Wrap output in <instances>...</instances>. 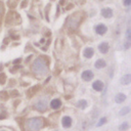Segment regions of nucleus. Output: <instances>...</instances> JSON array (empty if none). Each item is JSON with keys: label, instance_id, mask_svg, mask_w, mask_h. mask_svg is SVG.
Segmentation results:
<instances>
[{"label": "nucleus", "instance_id": "nucleus-1", "mask_svg": "<svg viewBox=\"0 0 131 131\" xmlns=\"http://www.w3.org/2000/svg\"><path fill=\"white\" fill-rule=\"evenodd\" d=\"M33 71L38 75H43L47 72V62L43 56L37 58L33 63Z\"/></svg>", "mask_w": 131, "mask_h": 131}, {"label": "nucleus", "instance_id": "nucleus-2", "mask_svg": "<svg viewBox=\"0 0 131 131\" xmlns=\"http://www.w3.org/2000/svg\"><path fill=\"white\" fill-rule=\"evenodd\" d=\"M43 126V120L41 118H32L27 121V128L30 131H38Z\"/></svg>", "mask_w": 131, "mask_h": 131}, {"label": "nucleus", "instance_id": "nucleus-3", "mask_svg": "<svg viewBox=\"0 0 131 131\" xmlns=\"http://www.w3.org/2000/svg\"><path fill=\"white\" fill-rule=\"evenodd\" d=\"M79 13H76V14H73L71 15L68 20H67V26L69 29L71 30H76L80 24V20H81V16H78Z\"/></svg>", "mask_w": 131, "mask_h": 131}, {"label": "nucleus", "instance_id": "nucleus-4", "mask_svg": "<svg viewBox=\"0 0 131 131\" xmlns=\"http://www.w3.org/2000/svg\"><path fill=\"white\" fill-rule=\"evenodd\" d=\"M35 107H36V110H38L39 112H44V111L46 110V107H47V99H46V98H41V99H39V100L36 102Z\"/></svg>", "mask_w": 131, "mask_h": 131}, {"label": "nucleus", "instance_id": "nucleus-5", "mask_svg": "<svg viewBox=\"0 0 131 131\" xmlns=\"http://www.w3.org/2000/svg\"><path fill=\"white\" fill-rule=\"evenodd\" d=\"M92 78H93V73H92L91 71L87 70V71H84V72L82 73V79H83V80H85V81H90Z\"/></svg>", "mask_w": 131, "mask_h": 131}, {"label": "nucleus", "instance_id": "nucleus-6", "mask_svg": "<svg viewBox=\"0 0 131 131\" xmlns=\"http://www.w3.org/2000/svg\"><path fill=\"white\" fill-rule=\"evenodd\" d=\"M106 27L104 26V25H102V24H100V25H98L96 28H95V31H96V33L97 34H99V35H103L105 32H106Z\"/></svg>", "mask_w": 131, "mask_h": 131}, {"label": "nucleus", "instance_id": "nucleus-7", "mask_svg": "<svg viewBox=\"0 0 131 131\" xmlns=\"http://www.w3.org/2000/svg\"><path fill=\"white\" fill-rule=\"evenodd\" d=\"M92 87H93V89H94V90L101 91V90H102V88H103V83H102L101 81L97 80V81H95V82L92 84Z\"/></svg>", "mask_w": 131, "mask_h": 131}, {"label": "nucleus", "instance_id": "nucleus-8", "mask_svg": "<svg viewBox=\"0 0 131 131\" xmlns=\"http://www.w3.org/2000/svg\"><path fill=\"white\" fill-rule=\"evenodd\" d=\"M101 14L103 17H112L113 16V10L111 8H103L101 10Z\"/></svg>", "mask_w": 131, "mask_h": 131}, {"label": "nucleus", "instance_id": "nucleus-9", "mask_svg": "<svg viewBox=\"0 0 131 131\" xmlns=\"http://www.w3.org/2000/svg\"><path fill=\"white\" fill-rule=\"evenodd\" d=\"M98 49H99V51H100L101 53H106V52L108 51V44H107L106 42H102V43L99 44Z\"/></svg>", "mask_w": 131, "mask_h": 131}, {"label": "nucleus", "instance_id": "nucleus-10", "mask_svg": "<svg viewBox=\"0 0 131 131\" xmlns=\"http://www.w3.org/2000/svg\"><path fill=\"white\" fill-rule=\"evenodd\" d=\"M83 54H84V56H85L86 58H90V57H92V55L94 54V51H93V49H92L91 47H87V48L84 49Z\"/></svg>", "mask_w": 131, "mask_h": 131}, {"label": "nucleus", "instance_id": "nucleus-11", "mask_svg": "<svg viewBox=\"0 0 131 131\" xmlns=\"http://www.w3.org/2000/svg\"><path fill=\"white\" fill-rule=\"evenodd\" d=\"M60 105H61V101L59 99H52L51 102H50V106L53 110H56V108L60 107Z\"/></svg>", "mask_w": 131, "mask_h": 131}, {"label": "nucleus", "instance_id": "nucleus-12", "mask_svg": "<svg viewBox=\"0 0 131 131\" xmlns=\"http://www.w3.org/2000/svg\"><path fill=\"white\" fill-rule=\"evenodd\" d=\"M131 82V75L130 74H127V75H124L122 78H121V83L122 84H125V85H128L129 83Z\"/></svg>", "mask_w": 131, "mask_h": 131}, {"label": "nucleus", "instance_id": "nucleus-13", "mask_svg": "<svg viewBox=\"0 0 131 131\" xmlns=\"http://www.w3.org/2000/svg\"><path fill=\"white\" fill-rule=\"evenodd\" d=\"M72 125V119L70 117H63L62 119V126L64 128H69Z\"/></svg>", "mask_w": 131, "mask_h": 131}, {"label": "nucleus", "instance_id": "nucleus-14", "mask_svg": "<svg viewBox=\"0 0 131 131\" xmlns=\"http://www.w3.org/2000/svg\"><path fill=\"white\" fill-rule=\"evenodd\" d=\"M125 99H126V95L123 94V93H119V94H117L116 97H115V101H116L117 103H121V102H123Z\"/></svg>", "mask_w": 131, "mask_h": 131}, {"label": "nucleus", "instance_id": "nucleus-15", "mask_svg": "<svg viewBox=\"0 0 131 131\" xmlns=\"http://www.w3.org/2000/svg\"><path fill=\"white\" fill-rule=\"evenodd\" d=\"M95 67H96L97 69H102V68L105 67V61H104L103 59H97V60L95 61Z\"/></svg>", "mask_w": 131, "mask_h": 131}, {"label": "nucleus", "instance_id": "nucleus-16", "mask_svg": "<svg viewBox=\"0 0 131 131\" xmlns=\"http://www.w3.org/2000/svg\"><path fill=\"white\" fill-rule=\"evenodd\" d=\"M77 106L80 107V108H85L87 106V101L85 99H81L77 102Z\"/></svg>", "mask_w": 131, "mask_h": 131}, {"label": "nucleus", "instance_id": "nucleus-17", "mask_svg": "<svg viewBox=\"0 0 131 131\" xmlns=\"http://www.w3.org/2000/svg\"><path fill=\"white\" fill-rule=\"evenodd\" d=\"M129 112H130V107H129V106H125V107H123V108L120 111V115H121V116H124V115H127Z\"/></svg>", "mask_w": 131, "mask_h": 131}, {"label": "nucleus", "instance_id": "nucleus-18", "mask_svg": "<svg viewBox=\"0 0 131 131\" xmlns=\"http://www.w3.org/2000/svg\"><path fill=\"white\" fill-rule=\"evenodd\" d=\"M129 128V125H128V123H123L120 127H119V129L121 130V131H125V130H127Z\"/></svg>", "mask_w": 131, "mask_h": 131}, {"label": "nucleus", "instance_id": "nucleus-19", "mask_svg": "<svg viewBox=\"0 0 131 131\" xmlns=\"http://www.w3.org/2000/svg\"><path fill=\"white\" fill-rule=\"evenodd\" d=\"M5 80H6V76L4 73H1L0 74V83L1 84H4L5 83Z\"/></svg>", "mask_w": 131, "mask_h": 131}, {"label": "nucleus", "instance_id": "nucleus-20", "mask_svg": "<svg viewBox=\"0 0 131 131\" xmlns=\"http://www.w3.org/2000/svg\"><path fill=\"white\" fill-rule=\"evenodd\" d=\"M106 122V119L105 118H101L99 121H98V123H97V126H102L104 123Z\"/></svg>", "mask_w": 131, "mask_h": 131}, {"label": "nucleus", "instance_id": "nucleus-21", "mask_svg": "<svg viewBox=\"0 0 131 131\" xmlns=\"http://www.w3.org/2000/svg\"><path fill=\"white\" fill-rule=\"evenodd\" d=\"M0 98H2V99H6V98H7V92H6V91H2V92H0Z\"/></svg>", "mask_w": 131, "mask_h": 131}, {"label": "nucleus", "instance_id": "nucleus-22", "mask_svg": "<svg viewBox=\"0 0 131 131\" xmlns=\"http://www.w3.org/2000/svg\"><path fill=\"white\" fill-rule=\"evenodd\" d=\"M124 4H125L126 6H129V5L131 4V0H124Z\"/></svg>", "mask_w": 131, "mask_h": 131}, {"label": "nucleus", "instance_id": "nucleus-23", "mask_svg": "<svg viewBox=\"0 0 131 131\" xmlns=\"http://www.w3.org/2000/svg\"><path fill=\"white\" fill-rule=\"evenodd\" d=\"M130 38H131V36H130V29H128L127 30V39H128V41L130 40Z\"/></svg>", "mask_w": 131, "mask_h": 131}, {"label": "nucleus", "instance_id": "nucleus-24", "mask_svg": "<svg viewBox=\"0 0 131 131\" xmlns=\"http://www.w3.org/2000/svg\"><path fill=\"white\" fill-rule=\"evenodd\" d=\"M3 13V5H2V3L0 2V14H2Z\"/></svg>", "mask_w": 131, "mask_h": 131}, {"label": "nucleus", "instance_id": "nucleus-25", "mask_svg": "<svg viewBox=\"0 0 131 131\" xmlns=\"http://www.w3.org/2000/svg\"><path fill=\"white\" fill-rule=\"evenodd\" d=\"M19 61H20V59H17V60H16V59H15V60H14V61H13V62H14V63H16V62H19Z\"/></svg>", "mask_w": 131, "mask_h": 131}, {"label": "nucleus", "instance_id": "nucleus-26", "mask_svg": "<svg viewBox=\"0 0 131 131\" xmlns=\"http://www.w3.org/2000/svg\"><path fill=\"white\" fill-rule=\"evenodd\" d=\"M2 131H4V130H2Z\"/></svg>", "mask_w": 131, "mask_h": 131}]
</instances>
